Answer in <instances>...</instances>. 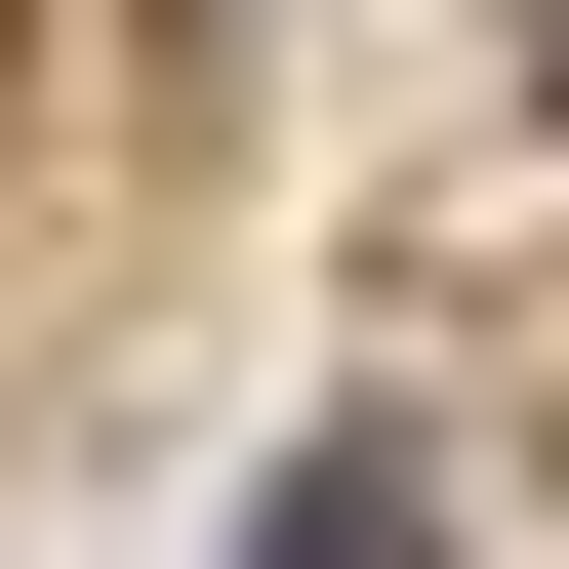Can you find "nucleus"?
I'll list each match as a JSON object with an SVG mask.
<instances>
[{
  "label": "nucleus",
  "mask_w": 569,
  "mask_h": 569,
  "mask_svg": "<svg viewBox=\"0 0 569 569\" xmlns=\"http://www.w3.org/2000/svg\"><path fill=\"white\" fill-rule=\"evenodd\" d=\"M244 569H448V448H407V407H367V448H284V529Z\"/></svg>",
  "instance_id": "f257e3e1"
}]
</instances>
